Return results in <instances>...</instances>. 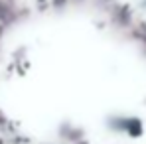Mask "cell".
I'll use <instances>...</instances> for the list:
<instances>
[{
	"mask_svg": "<svg viewBox=\"0 0 146 144\" xmlns=\"http://www.w3.org/2000/svg\"><path fill=\"white\" fill-rule=\"evenodd\" d=\"M111 126L115 130L121 132H128V134H140V122L136 119H126V117H117L115 120H111Z\"/></svg>",
	"mask_w": 146,
	"mask_h": 144,
	"instance_id": "1",
	"label": "cell"
}]
</instances>
